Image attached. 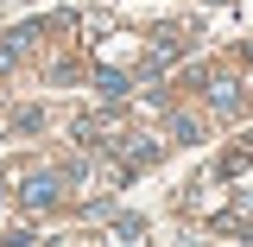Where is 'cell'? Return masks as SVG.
Here are the masks:
<instances>
[{
  "label": "cell",
  "instance_id": "2",
  "mask_svg": "<svg viewBox=\"0 0 253 247\" xmlns=\"http://www.w3.org/2000/svg\"><path fill=\"white\" fill-rule=\"evenodd\" d=\"M203 89H209V108L215 114H241V101H247L234 76H203Z\"/></svg>",
  "mask_w": 253,
  "mask_h": 247
},
{
  "label": "cell",
  "instance_id": "8",
  "mask_svg": "<svg viewBox=\"0 0 253 247\" xmlns=\"http://www.w3.org/2000/svg\"><path fill=\"white\" fill-rule=\"evenodd\" d=\"M13 127H19V133H38V127H44V114H38V108H19V121H13Z\"/></svg>",
  "mask_w": 253,
  "mask_h": 247
},
{
  "label": "cell",
  "instance_id": "7",
  "mask_svg": "<svg viewBox=\"0 0 253 247\" xmlns=\"http://www.w3.org/2000/svg\"><path fill=\"white\" fill-rule=\"evenodd\" d=\"M139 235H146L139 216H114V241H139Z\"/></svg>",
  "mask_w": 253,
  "mask_h": 247
},
{
  "label": "cell",
  "instance_id": "4",
  "mask_svg": "<svg viewBox=\"0 0 253 247\" xmlns=\"http://www.w3.org/2000/svg\"><path fill=\"white\" fill-rule=\"evenodd\" d=\"M95 89L108 95V101H126V89H133V83H126L121 70H95Z\"/></svg>",
  "mask_w": 253,
  "mask_h": 247
},
{
  "label": "cell",
  "instance_id": "1",
  "mask_svg": "<svg viewBox=\"0 0 253 247\" xmlns=\"http://www.w3.org/2000/svg\"><path fill=\"white\" fill-rule=\"evenodd\" d=\"M57 190H63V171H38V178H26V184H19V203L44 216V209H57Z\"/></svg>",
  "mask_w": 253,
  "mask_h": 247
},
{
  "label": "cell",
  "instance_id": "6",
  "mask_svg": "<svg viewBox=\"0 0 253 247\" xmlns=\"http://www.w3.org/2000/svg\"><path fill=\"white\" fill-rule=\"evenodd\" d=\"M247 171H253V152H228V158H221V178H234V184H241Z\"/></svg>",
  "mask_w": 253,
  "mask_h": 247
},
{
  "label": "cell",
  "instance_id": "5",
  "mask_svg": "<svg viewBox=\"0 0 253 247\" xmlns=\"http://www.w3.org/2000/svg\"><path fill=\"white\" fill-rule=\"evenodd\" d=\"M171 140H177V146H196V140H203V127L190 121V114H171Z\"/></svg>",
  "mask_w": 253,
  "mask_h": 247
},
{
  "label": "cell",
  "instance_id": "3",
  "mask_svg": "<svg viewBox=\"0 0 253 247\" xmlns=\"http://www.w3.org/2000/svg\"><path fill=\"white\" fill-rule=\"evenodd\" d=\"M32 38H38V26H19V32H6V38H0V70H13V63L26 57V45Z\"/></svg>",
  "mask_w": 253,
  "mask_h": 247
}]
</instances>
